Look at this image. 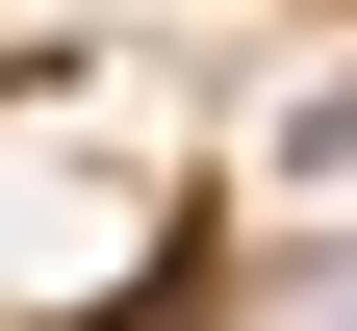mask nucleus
Wrapping results in <instances>:
<instances>
[{
  "mask_svg": "<svg viewBox=\"0 0 357 331\" xmlns=\"http://www.w3.org/2000/svg\"><path fill=\"white\" fill-rule=\"evenodd\" d=\"M230 331H357V229H306V255H255V306Z\"/></svg>",
  "mask_w": 357,
  "mask_h": 331,
  "instance_id": "f257e3e1",
  "label": "nucleus"
}]
</instances>
